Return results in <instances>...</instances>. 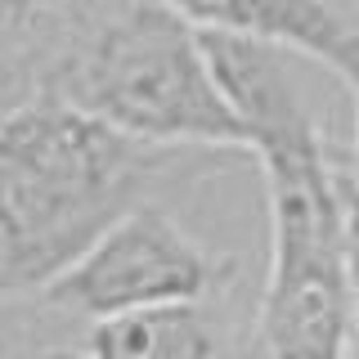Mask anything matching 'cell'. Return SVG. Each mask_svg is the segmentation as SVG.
Masks as SVG:
<instances>
[{"mask_svg":"<svg viewBox=\"0 0 359 359\" xmlns=\"http://www.w3.org/2000/svg\"><path fill=\"white\" fill-rule=\"evenodd\" d=\"M355 95V140H351V180L359 184V90H351Z\"/></svg>","mask_w":359,"mask_h":359,"instance_id":"cell-8","label":"cell"},{"mask_svg":"<svg viewBox=\"0 0 359 359\" xmlns=\"http://www.w3.org/2000/svg\"><path fill=\"white\" fill-rule=\"evenodd\" d=\"M216 157L238 162L140 144L36 86L0 117V297H41L166 175Z\"/></svg>","mask_w":359,"mask_h":359,"instance_id":"cell-2","label":"cell"},{"mask_svg":"<svg viewBox=\"0 0 359 359\" xmlns=\"http://www.w3.org/2000/svg\"><path fill=\"white\" fill-rule=\"evenodd\" d=\"M41 86L153 149L247 157L202 32L162 0H117L95 14Z\"/></svg>","mask_w":359,"mask_h":359,"instance_id":"cell-3","label":"cell"},{"mask_svg":"<svg viewBox=\"0 0 359 359\" xmlns=\"http://www.w3.org/2000/svg\"><path fill=\"white\" fill-rule=\"evenodd\" d=\"M337 5H341V9H359V0H337Z\"/></svg>","mask_w":359,"mask_h":359,"instance_id":"cell-11","label":"cell"},{"mask_svg":"<svg viewBox=\"0 0 359 359\" xmlns=\"http://www.w3.org/2000/svg\"><path fill=\"white\" fill-rule=\"evenodd\" d=\"M86 351L95 359H229V341L211 301H175L90 323Z\"/></svg>","mask_w":359,"mask_h":359,"instance_id":"cell-6","label":"cell"},{"mask_svg":"<svg viewBox=\"0 0 359 359\" xmlns=\"http://www.w3.org/2000/svg\"><path fill=\"white\" fill-rule=\"evenodd\" d=\"M346 269H351V310H355V341H359V184L346 171Z\"/></svg>","mask_w":359,"mask_h":359,"instance_id":"cell-7","label":"cell"},{"mask_svg":"<svg viewBox=\"0 0 359 359\" xmlns=\"http://www.w3.org/2000/svg\"><path fill=\"white\" fill-rule=\"evenodd\" d=\"M346 359H359V341H355V346H351V355H346Z\"/></svg>","mask_w":359,"mask_h":359,"instance_id":"cell-12","label":"cell"},{"mask_svg":"<svg viewBox=\"0 0 359 359\" xmlns=\"http://www.w3.org/2000/svg\"><path fill=\"white\" fill-rule=\"evenodd\" d=\"M238 274L233 256L211 252L157 202L135 207L99 238L76 265H67L41 301L59 314L99 323L130 310L211 301Z\"/></svg>","mask_w":359,"mask_h":359,"instance_id":"cell-4","label":"cell"},{"mask_svg":"<svg viewBox=\"0 0 359 359\" xmlns=\"http://www.w3.org/2000/svg\"><path fill=\"white\" fill-rule=\"evenodd\" d=\"M41 359H95L90 351H50V355H41Z\"/></svg>","mask_w":359,"mask_h":359,"instance_id":"cell-9","label":"cell"},{"mask_svg":"<svg viewBox=\"0 0 359 359\" xmlns=\"http://www.w3.org/2000/svg\"><path fill=\"white\" fill-rule=\"evenodd\" d=\"M224 99L238 112L247 153L265 175L269 265L256 314L261 359H346L355 346L346 269V171L292 76V54L207 36Z\"/></svg>","mask_w":359,"mask_h":359,"instance_id":"cell-1","label":"cell"},{"mask_svg":"<svg viewBox=\"0 0 359 359\" xmlns=\"http://www.w3.org/2000/svg\"><path fill=\"white\" fill-rule=\"evenodd\" d=\"M0 27H9V9H5V0H0Z\"/></svg>","mask_w":359,"mask_h":359,"instance_id":"cell-10","label":"cell"},{"mask_svg":"<svg viewBox=\"0 0 359 359\" xmlns=\"http://www.w3.org/2000/svg\"><path fill=\"white\" fill-rule=\"evenodd\" d=\"M207 36H233L314 59L359 90V22L337 0H162Z\"/></svg>","mask_w":359,"mask_h":359,"instance_id":"cell-5","label":"cell"}]
</instances>
